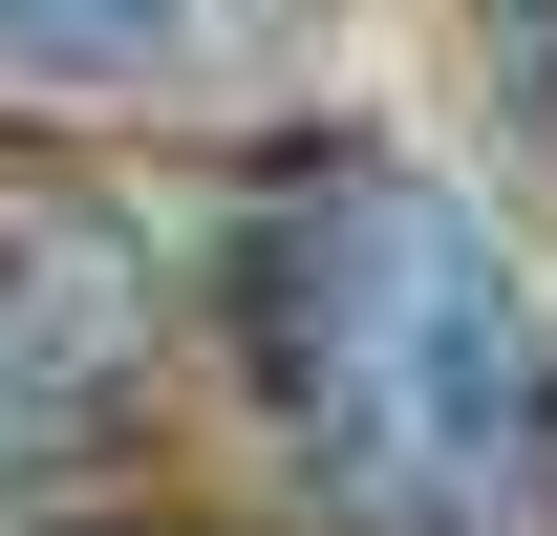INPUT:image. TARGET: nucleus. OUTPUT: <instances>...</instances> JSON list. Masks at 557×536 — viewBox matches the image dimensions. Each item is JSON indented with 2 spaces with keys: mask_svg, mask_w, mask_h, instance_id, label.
<instances>
[{
  "mask_svg": "<svg viewBox=\"0 0 557 536\" xmlns=\"http://www.w3.org/2000/svg\"><path fill=\"white\" fill-rule=\"evenodd\" d=\"M236 407L322 536H515L557 515V322L472 194L408 150H278L214 258Z\"/></svg>",
  "mask_w": 557,
  "mask_h": 536,
  "instance_id": "1",
  "label": "nucleus"
},
{
  "mask_svg": "<svg viewBox=\"0 0 557 536\" xmlns=\"http://www.w3.org/2000/svg\"><path fill=\"white\" fill-rule=\"evenodd\" d=\"M129 365H150V279H129V236L86 194H44V172H0V451L44 472L65 429H108L129 407Z\"/></svg>",
  "mask_w": 557,
  "mask_h": 536,
  "instance_id": "2",
  "label": "nucleus"
},
{
  "mask_svg": "<svg viewBox=\"0 0 557 536\" xmlns=\"http://www.w3.org/2000/svg\"><path fill=\"white\" fill-rule=\"evenodd\" d=\"M258 44V0H0V86H194Z\"/></svg>",
  "mask_w": 557,
  "mask_h": 536,
  "instance_id": "3",
  "label": "nucleus"
}]
</instances>
